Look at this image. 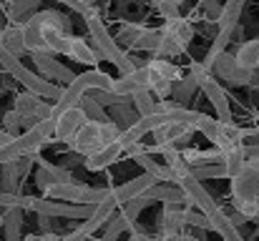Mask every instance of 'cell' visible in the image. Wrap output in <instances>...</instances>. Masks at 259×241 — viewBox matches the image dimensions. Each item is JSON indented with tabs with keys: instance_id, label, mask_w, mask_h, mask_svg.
<instances>
[{
	"instance_id": "cell-1",
	"label": "cell",
	"mask_w": 259,
	"mask_h": 241,
	"mask_svg": "<svg viewBox=\"0 0 259 241\" xmlns=\"http://www.w3.org/2000/svg\"><path fill=\"white\" fill-rule=\"evenodd\" d=\"M83 20H86V28H88V33H91V38H93L96 51L101 53V58L111 61V63L118 68L121 76H123V73H131L134 68H139V66L134 63L131 53H126V51L113 40V35L108 33V28L103 25V20H101V15H98L96 10L83 13Z\"/></svg>"
},
{
	"instance_id": "cell-2",
	"label": "cell",
	"mask_w": 259,
	"mask_h": 241,
	"mask_svg": "<svg viewBox=\"0 0 259 241\" xmlns=\"http://www.w3.org/2000/svg\"><path fill=\"white\" fill-rule=\"evenodd\" d=\"M0 66H3L15 80H20V83L25 85V90H30V93L40 95V98H51V101L56 103V101L61 98V93H63L58 85H53V80H46V78H40L38 73L28 71V68L20 63V58L10 56L3 45H0Z\"/></svg>"
},
{
	"instance_id": "cell-3",
	"label": "cell",
	"mask_w": 259,
	"mask_h": 241,
	"mask_svg": "<svg viewBox=\"0 0 259 241\" xmlns=\"http://www.w3.org/2000/svg\"><path fill=\"white\" fill-rule=\"evenodd\" d=\"M189 76L194 78L196 88H201V90H204V95L209 98V103L214 106L217 121H222V123H232V106H229L227 93L222 90L219 80L211 76V71H209L201 61H196V63H191V66H189Z\"/></svg>"
},
{
	"instance_id": "cell-4",
	"label": "cell",
	"mask_w": 259,
	"mask_h": 241,
	"mask_svg": "<svg viewBox=\"0 0 259 241\" xmlns=\"http://www.w3.org/2000/svg\"><path fill=\"white\" fill-rule=\"evenodd\" d=\"M234 204H259V159H247L244 168L232 178Z\"/></svg>"
},
{
	"instance_id": "cell-5",
	"label": "cell",
	"mask_w": 259,
	"mask_h": 241,
	"mask_svg": "<svg viewBox=\"0 0 259 241\" xmlns=\"http://www.w3.org/2000/svg\"><path fill=\"white\" fill-rule=\"evenodd\" d=\"M28 211L38 214V216H61V219H83L93 214V206L88 204H63V201H51V199H40V196H30Z\"/></svg>"
},
{
	"instance_id": "cell-6",
	"label": "cell",
	"mask_w": 259,
	"mask_h": 241,
	"mask_svg": "<svg viewBox=\"0 0 259 241\" xmlns=\"http://www.w3.org/2000/svg\"><path fill=\"white\" fill-rule=\"evenodd\" d=\"M209 71H211V76L214 78H222L227 80L229 85H247L249 80H254V73H249V71H242L237 63H234V56L232 53H227V51H222L209 66H206Z\"/></svg>"
},
{
	"instance_id": "cell-7",
	"label": "cell",
	"mask_w": 259,
	"mask_h": 241,
	"mask_svg": "<svg viewBox=\"0 0 259 241\" xmlns=\"http://www.w3.org/2000/svg\"><path fill=\"white\" fill-rule=\"evenodd\" d=\"M179 188L184 191L186 204H189V206H194L196 211H201L204 216H209V214L217 209V201H214V199H211V194L201 186V181H196V178L186 176V178H181V181H179Z\"/></svg>"
},
{
	"instance_id": "cell-8",
	"label": "cell",
	"mask_w": 259,
	"mask_h": 241,
	"mask_svg": "<svg viewBox=\"0 0 259 241\" xmlns=\"http://www.w3.org/2000/svg\"><path fill=\"white\" fill-rule=\"evenodd\" d=\"M136 90H149V68L146 66H139L131 73H123L111 80V93H116L121 98H131Z\"/></svg>"
},
{
	"instance_id": "cell-9",
	"label": "cell",
	"mask_w": 259,
	"mask_h": 241,
	"mask_svg": "<svg viewBox=\"0 0 259 241\" xmlns=\"http://www.w3.org/2000/svg\"><path fill=\"white\" fill-rule=\"evenodd\" d=\"M86 123V116H83V111L76 106V108H68V111H63L58 118H56V126H53V141H58V143H66V141H71V136L81 128Z\"/></svg>"
},
{
	"instance_id": "cell-10",
	"label": "cell",
	"mask_w": 259,
	"mask_h": 241,
	"mask_svg": "<svg viewBox=\"0 0 259 241\" xmlns=\"http://www.w3.org/2000/svg\"><path fill=\"white\" fill-rule=\"evenodd\" d=\"M151 136H154L156 146H174L179 141H189L194 136V126L181 123V121H166L159 128H154Z\"/></svg>"
},
{
	"instance_id": "cell-11",
	"label": "cell",
	"mask_w": 259,
	"mask_h": 241,
	"mask_svg": "<svg viewBox=\"0 0 259 241\" xmlns=\"http://www.w3.org/2000/svg\"><path fill=\"white\" fill-rule=\"evenodd\" d=\"M33 61H35V66H38V71L43 73L40 78H53V80H61V83H73L76 78V73L71 71V68H66L61 61H56V56H51V53H33Z\"/></svg>"
},
{
	"instance_id": "cell-12",
	"label": "cell",
	"mask_w": 259,
	"mask_h": 241,
	"mask_svg": "<svg viewBox=\"0 0 259 241\" xmlns=\"http://www.w3.org/2000/svg\"><path fill=\"white\" fill-rule=\"evenodd\" d=\"M68 143H71L73 151L81 154V156H91L93 151H98V149L103 146V143H101V133H98V123L86 121V123L71 136Z\"/></svg>"
},
{
	"instance_id": "cell-13",
	"label": "cell",
	"mask_w": 259,
	"mask_h": 241,
	"mask_svg": "<svg viewBox=\"0 0 259 241\" xmlns=\"http://www.w3.org/2000/svg\"><path fill=\"white\" fill-rule=\"evenodd\" d=\"M123 143L121 141H113V143H106V146H101L98 151H93L91 156L83 159V168L91 171V173H96V171H103V168H108L111 163H116V161L123 156Z\"/></svg>"
},
{
	"instance_id": "cell-14",
	"label": "cell",
	"mask_w": 259,
	"mask_h": 241,
	"mask_svg": "<svg viewBox=\"0 0 259 241\" xmlns=\"http://www.w3.org/2000/svg\"><path fill=\"white\" fill-rule=\"evenodd\" d=\"M33 161H38V173H35V183L46 191L48 186H53V183H66V181H73V176H71V171L68 168H61V166H53V163H48L46 159H40V156H33Z\"/></svg>"
},
{
	"instance_id": "cell-15",
	"label": "cell",
	"mask_w": 259,
	"mask_h": 241,
	"mask_svg": "<svg viewBox=\"0 0 259 241\" xmlns=\"http://www.w3.org/2000/svg\"><path fill=\"white\" fill-rule=\"evenodd\" d=\"M244 3L247 0H227L222 5V13H219V20H217V28L222 35H234L237 25H239V18H242V10H244Z\"/></svg>"
},
{
	"instance_id": "cell-16",
	"label": "cell",
	"mask_w": 259,
	"mask_h": 241,
	"mask_svg": "<svg viewBox=\"0 0 259 241\" xmlns=\"http://www.w3.org/2000/svg\"><path fill=\"white\" fill-rule=\"evenodd\" d=\"M66 56H68L71 61L81 63V66H88V68H96V66L101 63V53H98V51H93L86 40H83V38H78V35H71Z\"/></svg>"
},
{
	"instance_id": "cell-17",
	"label": "cell",
	"mask_w": 259,
	"mask_h": 241,
	"mask_svg": "<svg viewBox=\"0 0 259 241\" xmlns=\"http://www.w3.org/2000/svg\"><path fill=\"white\" fill-rule=\"evenodd\" d=\"M244 141V128L234 126V123H222L219 121V131H217V138H214V149L219 154H227L232 149H239Z\"/></svg>"
},
{
	"instance_id": "cell-18",
	"label": "cell",
	"mask_w": 259,
	"mask_h": 241,
	"mask_svg": "<svg viewBox=\"0 0 259 241\" xmlns=\"http://www.w3.org/2000/svg\"><path fill=\"white\" fill-rule=\"evenodd\" d=\"M184 211L186 206H164V214H161V239L171 241L176 239L181 231H184Z\"/></svg>"
},
{
	"instance_id": "cell-19",
	"label": "cell",
	"mask_w": 259,
	"mask_h": 241,
	"mask_svg": "<svg viewBox=\"0 0 259 241\" xmlns=\"http://www.w3.org/2000/svg\"><path fill=\"white\" fill-rule=\"evenodd\" d=\"M206 219H209V231H217L224 241H244V236L239 234V229H237V226L229 221V216L224 214V209L217 206Z\"/></svg>"
},
{
	"instance_id": "cell-20",
	"label": "cell",
	"mask_w": 259,
	"mask_h": 241,
	"mask_svg": "<svg viewBox=\"0 0 259 241\" xmlns=\"http://www.w3.org/2000/svg\"><path fill=\"white\" fill-rule=\"evenodd\" d=\"M234 63H237L242 71L257 73L259 71V38L239 43V48H237V53H234Z\"/></svg>"
},
{
	"instance_id": "cell-21",
	"label": "cell",
	"mask_w": 259,
	"mask_h": 241,
	"mask_svg": "<svg viewBox=\"0 0 259 241\" xmlns=\"http://www.w3.org/2000/svg\"><path fill=\"white\" fill-rule=\"evenodd\" d=\"M134 161H136V163H139V166L144 168V173H149V176H151V178H154L156 183H159V181H166V183L176 186V178L171 176V171H169V168H166L164 163L154 161L151 156H149V154H139V156H136Z\"/></svg>"
},
{
	"instance_id": "cell-22",
	"label": "cell",
	"mask_w": 259,
	"mask_h": 241,
	"mask_svg": "<svg viewBox=\"0 0 259 241\" xmlns=\"http://www.w3.org/2000/svg\"><path fill=\"white\" fill-rule=\"evenodd\" d=\"M0 45L10 53V56H15V58H20L23 53H25V45H23V30H20V25H5L3 28V33H0Z\"/></svg>"
},
{
	"instance_id": "cell-23",
	"label": "cell",
	"mask_w": 259,
	"mask_h": 241,
	"mask_svg": "<svg viewBox=\"0 0 259 241\" xmlns=\"http://www.w3.org/2000/svg\"><path fill=\"white\" fill-rule=\"evenodd\" d=\"M166 35H171L174 40L186 51V45L194 40V25L189 23V20H184V18H176V20H169L164 28H161Z\"/></svg>"
},
{
	"instance_id": "cell-24",
	"label": "cell",
	"mask_w": 259,
	"mask_h": 241,
	"mask_svg": "<svg viewBox=\"0 0 259 241\" xmlns=\"http://www.w3.org/2000/svg\"><path fill=\"white\" fill-rule=\"evenodd\" d=\"M40 0H8V18L15 25H23L33 13H38Z\"/></svg>"
},
{
	"instance_id": "cell-25",
	"label": "cell",
	"mask_w": 259,
	"mask_h": 241,
	"mask_svg": "<svg viewBox=\"0 0 259 241\" xmlns=\"http://www.w3.org/2000/svg\"><path fill=\"white\" fill-rule=\"evenodd\" d=\"M146 68H149L154 76L169 80V83H176V80L184 76V73H181V68H179L174 61H166V58H151V61L146 63Z\"/></svg>"
},
{
	"instance_id": "cell-26",
	"label": "cell",
	"mask_w": 259,
	"mask_h": 241,
	"mask_svg": "<svg viewBox=\"0 0 259 241\" xmlns=\"http://www.w3.org/2000/svg\"><path fill=\"white\" fill-rule=\"evenodd\" d=\"M18 183H20V171L15 161H8L0 166V191L3 194H18Z\"/></svg>"
},
{
	"instance_id": "cell-27",
	"label": "cell",
	"mask_w": 259,
	"mask_h": 241,
	"mask_svg": "<svg viewBox=\"0 0 259 241\" xmlns=\"http://www.w3.org/2000/svg\"><path fill=\"white\" fill-rule=\"evenodd\" d=\"M20 226H23V211L20 209H8L3 214V229H5V241H20Z\"/></svg>"
},
{
	"instance_id": "cell-28",
	"label": "cell",
	"mask_w": 259,
	"mask_h": 241,
	"mask_svg": "<svg viewBox=\"0 0 259 241\" xmlns=\"http://www.w3.org/2000/svg\"><path fill=\"white\" fill-rule=\"evenodd\" d=\"M141 33H144V25H141V23H134V20H128V23H123V25L118 28V33H116V38H113V40L134 51V45L139 43Z\"/></svg>"
},
{
	"instance_id": "cell-29",
	"label": "cell",
	"mask_w": 259,
	"mask_h": 241,
	"mask_svg": "<svg viewBox=\"0 0 259 241\" xmlns=\"http://www.w3.org/2000/svg\"><path fill=\"white\" fill-rule=\"evenodd\" d=\"M38 103H40V95L25 90V93H20V95L15 98L13 111H15L20 118H35V108H38Z\"/></svg>"
},
{
	"instance_id": "cell-30",
	"label": "cell",
	"mask_w": 259,
	"mask_h": 241,
	"mask_svg": "<svg viewBox=\"0 0 259 241\" xmlns=\"http://www.w3.org/2000/svg\"><path fill=\"white\" fill-rule=\"evenodd\" d=\"M244 163H247V154H244V149H242V146H239V149L227 151V154H224V159H222V166H224L227 178H234V176L244 168Z\"/></svg>"
},
{
	"instance_id": "cell-31",
	"label": "cell",
	"mask_w": 259,
	"mask_h": 241,
	"mask_svg": "<svg viewBox=\"0 0 259 241\" xmlns=\"http://www.w3.org/2000/svg\"><path fill=\"white\" fill-rule=\"evenodd\" d=\"M131 108L139 113V118L141 116H151V113H156V98L149 90H136L131 95Z\"/></svg>"
},
{
	"instance_id": "cell-32",
	"label": "cell",
	"mask_w": 259,
	"mask_h": 241,
	"mask_svg": "<svg viewBox=\"0 0 259 241\" xmlns=\"http://www.w3.org/2000/svg\"><path fill=\"white\" fill-rule=\"evenodd\" d=\"M139 116H134V108L131 103H118V106H111V113H108V121H113L121 131H126Z\"/></svg>"
},
{
	"instance_id": "cell-33",
	"label": "cell",
	"mask_w": 259,
	"mask_h": 241,
	"mask_svg": "<svg viewBox=\"0 0 259 241\" xmlns=\"http://www.w3.org/2000/svg\"><path fill=\"white\" fill-rule=\"evenodd\" d=\"M78 108L83 111V116H86V121H93V123H106L108 121V113L103 111V106H98L93 98H88L86 93H83V98L78 101Z\"/></svg>"
},
{
	"instance_id": "cell-34",
	"label": "cell",
	"mask_w": 259,
	"mask_h": 241,
	"mask_svg": "<svg viewBox=\"0 0 259 241\" xmlns=\"http://www.w3.org/2000/svg\"><path fill=\"white\" fill-rule=\"evenodd\" d=\"M159 43H161V28H156V30H151V28H144V33H141L139 43L134 45V51H146V53H154V56H156V51H159Z\"/></svg>"
},
{
	"instance_id": "cell-35",
	"label": "cell",
	"mask_w": 259,
	"mask_h": 241,
	"mask_svg": "<svg viewBox=\"0 0 259 241\" xmlns=\"http://www.w3.org/2000/svg\"><path fill=\"white\" fill-rule=\"evenodd\" d=\"M194 131L204 133V136L214 143L217 131H219V121H217V118H211V116H206V113H199V111H196V118H194Z\"/></svg>"
},
{
	"instance_id": "cell-36",
	"label": "cell",
	"mask_w": 259,
	"mask_h": 241,
	"mask_svg": "<svg viewBox=\"0 0 259 241\" xmlns=\"http://www.w3.org/2000/svg\"><path fill=\"white\" fill-rule=\"evenodd\" d=\"M151 5H154V10L169 23V20H176V18H181V13H179V5L174 3V0H149Z\"/></svg>"
},
{
	"instance_id": "cell-37",
	"label": "cell",
	"mask_w": 259,
	"mask_h": 241,
	"mask_svg": "<svg viewBox=\"0 0 259 241\" xmlns=\"http://www.w3.org/2000/svg\"><path fill=\"white\" fill-rule=\"evenodd\" d=\"M191 178H196V181H201V178H227V173H224V166L222 163H214V166L191 168Z\"/></svg>"
},
{
	"instance_id": "cell-38",
	"label": "cell",
	"mask_w": 259,
	"mask_h": 241,
	"mask_svg": "<svg viewBox=\"0 0 259 241\" xmlns=\"http://www.w3.org/2000/svg\"><path fill=\"white\" fill-rule=\"evenodd\" d=\"M184 226H194V229L209 231V219L201 211H196V209H186L184 211Z\"/></svg>"
},
{
	"instance_id": "cell-39",
	"label": "cell",
	"mask_w": 259,
	"mask_h": 241,
	"mask_svg": "<svg viewBox=\"0 0 259 241\" xmlns=\"http://www.w3.org/2000/svg\"><path fill=\"white\" fill-rule=\"evenodd\" d=\"M98 133H101V143L106 146V143H113V141H118V136H121V128H118L113 121H106V123H101V126H98Z\"/></svg>"
},
{
	"instance_id": "cell-40",
	"label": "cell",
	"mask_w": 259,
	"mask_h": 241,
	"mask_svg": "<svg viewBox=\"0 0 259 241\" xmlns=\"http://www.w3.org/2000/svg\"><path fill=\"white\" fill-rule=\"evenodd\" d=\"M201 8H204V18L209 23H217L219 20V13H222V3L219 0H199Z\"/></svg>"
},
{
	"instance_id": "cell-41",
	"label": "cell",
	"mask_w": 259,
	"mask_h": 241,
	"mask_svg": "<svg viewBox=\"0 0 259 241\" xmlns=\"http://www.w3.org/2000/svg\"><path fill=\"white\" fill-rule=\"evenodd\" d=\"M3 123H5L3 131H8L10 136H20V133H18V128H20V116H18L15 111H8L5 118H3Z\"/></svg>"
},
{
	"instance_id": "cell-42",
	"label": "cell",
	"mask_w": 259,
	"mask_h": 241,
	"mask_svg": "<svg viewBox=\"0 0 259 241\" xmlns=\"http://www.w3.org/2000/svg\"><path fill=\"white\" fill-rule=\"evenodd\" d=\"M128 231H131V241H164L161 236H151L141 229H128Z\"/></svg>"
},
{
	"instance_id": "cell-43",
	"label": "cell",
	"mask_w": 259,
	"mask_h": 241,
	"mask_svg": "<svg viewBox=\"0 0 259 241\" xmlns=\"http://www.w3.org/2000/svg\"><path fill=\"white\" fill-rule=\"evenodd\" d=\"M20 241H61V236L58 234H28V236H23Z\"/></svg>"
},
{
	"instance_id": "cell-44",
	"label": "cell",
	"mask_w": 259,
	"mask_h": 241,
	"mask_svg": "<svg viewBox=\"0 0 259 241\" xmlns=\"http://www.w3.org/2000/svg\"><path fill=\"white\" fill-rule=\"evenodd\" d=\"M171 241H204V239H199V236H194V234H179V236Z\"/></svg>"
},
{
	"instance_id": "cell-45",
	"label": "cell",
	"mask_w": 259,
	"mask_h": 241,
	"mask_svg": "<svg viewBox=\"0 0 259 241\" xmlns=\"http://www.w3.org/2000/svg\"><path fill=\"white\" fill-rule=\"evenodd\" d=\"M13 138H15V136H10L8 131H3V128H0V146H5V143H10Z\"/></svg>"
},
{
	"instance_id": "cell-46",
	"label": "cell",
	"mask_w": 259,
	"mask_h": 241,
	"mask_svg": "<svg viewBox=\"0 0 259 241\" xmlns=\"http://www.w3.org/2000/svg\"><path fill=\"white\" fill-rule=\"evenodd\" d=\"M78 3H81L86 10H93V0H78Z\"/></svg>"
},
{
	"instance_id": "cell-47",
	"label": "cell",
	"mask_w": 259,
	"mask_h": 241,
	"mask_svg": "<svg viewBox=\"0 0 259 241\" xmlns=\"http://www.w3.org/2000/svg\"><path fill=\"white\" fill-rule=\"evenodd\" d=\"M174 3H176V5H179V8H181V3H184V0H174Z\"/></svg>"
},
{
	"instance_id": "cell-48",
	"label": "cell",
	"mask_w": 259,
	"mask_h": 241,
	"mask_svg": "<svg viewBox=\"0 0 259 241\" xmlns=\"http://www.w3.org/2000/svg\"><path fill=\"white\" fill-rule=\"evenodd\" d=\"M252 221H257V224H259V214H257V216H254V219H252Z\"/></svg>"
},
{
	"instance_id": "cell-49",
	"label": "cell",
	"mask_w": 259,
	"mask_h": 241,
	"mask_svg": "<svg viewBox=\"0 0 259 241\" xmlns=\"http://www.w3.org/2000/svg\"><path fill=\"white\" fill-rule=\"evenodd\" d=\"M0 226H3V214H0Z\"/></svg>"
}]
</instances>
